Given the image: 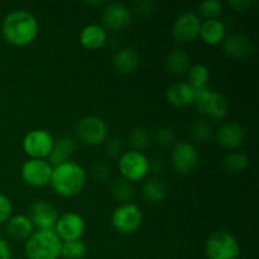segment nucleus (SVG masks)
<instances>
[{"instance_id":"393cba45","label":"nucleus","mask_w":259,"mask_h":259,"mask_svg":"<svg viewBox=\"0 0 259 259\" xmlns=\"http://www.w3.org/2000/svg\"><path fill=\"white\" fill-rule=\"evenodd\" d=\"M142 195L148 202L158 204L166 199L167 186L158 177H149L144 180L142 185Z\"/></svg>"},{"instance_id":"ddd939ff","label":"nucleus","mask_w":259,"mask_h":259,"mask_svg":"<svg viewBox=\"0 0 259 259\" xmlns=\"http://www.w3.org/2000/svg\"><path fill=\"white\" fill-rule=\"evenodd\" d=\"M201 18L194 12H185L176 18L172 25V35L181 43H190L199 38Z\"/></svg>"},{"instance_id":"412c9836","label":"nucleus","mask_w":259,"mask_h":259,"mask_svg":"<svg viewBox=\"0 0 259 259\" xmlns=\"http://www.w3.org/2000/svg\"><path fill=\"white\" fill-rule=\"evenodd\" d=\"M141 63L139 55L133 48H120L113 57L114 70L121 75H131L136 72Z\"/></svg>"},{"instance_id":"2eb2a0df","label":"nucleus","mask_w":259,"mask_h":259,"mask_svg":"<svg viewBox=\"0 0 259 259\" xmlns=\"http://www.w3.org/2000/svg\"><path fill=\"white\" fill-rule=\"evenodd\" d=\"M103 27L106 30H121L132 23V12L121 3H108L103 10Z\"/></svg>"},{"instance_id":"bb28decb","label":"nucleus","mask_w":259,"mask_h":259,"mask_svg":"<svg viewBox=\"0 0 259 259\" xmlns=\"http://www.w3.org/2000/svg\"><path fill=\"white\" fill-rule=\"evenodd\" d=\"M110 191L114 199H115L116 201L120 202V204H128V202H131L132 199L134 197L133 184L124 179L115 180V181L111 184Z\"/></svg>"},{"instance_id":"b1692460","label":"nucleus","mask_w":259,"mask_h":259,"mask_svg":"<svg viewBox=\"0 0 259 259\" xmlns=\"http://www.w3.org/2000/svg\"><path fill=\"white\" fill-rule=\"evenodd\" d=\"M191 67V57L189 53L181 48L171 51L166 58V68L171 75L182 76L186 75Z\"/></svg>"},{"instance_id":"c85d7f7f","label":"nucleus","mask_w":259,"mask_h":259,"mask_svg":"<svg viewBox=\"0 0 259 259\" xmlns=\"http://www.w3.org/2000/svg\"><path fill=\"white\" fill-rule=\"evenodd\" d=\"M88 255V245L82 239L62 242L61 255L63 259H83Z\"/></svg>"},{"instance_id":"20e7f679","label":"nucleus","mask_w":259,"mask_h":259,"mask_svg":"<svg viewBox=\"0 0 259 259\" xmlns=\"http://www.w3.org/2000/svg\"><path fill=\"white\" fill-rule=\"evenodd\" d=\"M205 255L207 259H239V242L229 230H215L205 242Z\"/></svg>"},{"instance_id":"c756f323","label":"nucleus","mask_w":259,"mask_h":259,"mask_svg":"<svg viewBox=\"0 0 259 259\" xmlns=\"http://www.w3.org/2000/svg\"><path fill=\"white\" fill-rule=\"evenodd\" d=\"M128 141L132 147V151L143 152L149 146L151 137H149L148 131L146 128H143V126H137V128L132 129V132L129 133Z\"/></svg>"},{"instance_id":"a878e982","label":"nucleus","mask_w":259,"mask_h":259,"mask_svg":"<svg viewBox=\"0 0 259 259\" xmlns=\"http://www.w3.org/2000/svg\"><path fill=\"white\" fill-rule=\"evenodd\" d=\"M187 81L186 82L194 89L195 91L202 90V89L209 88V80H210V70L205 65L201 63H196V65H191L190 70L187 71Z\"/></svg>"},{"instance_id":"1a4fd4ad","label":"nucleus","mask_w":259,"mask_h":259,"mask_svg":"<svg viewBox=\"0 0 259 259\" xmlns=\"http://www.w3.org/2000/svg\"><path fill=\"white\" fill-rule=\"evenodd\" d=\"M55 138L47 129H33L28 132L22 141L23 151L29 158L47 159L53 148Z\"/></svg>"},{"instance_id":"f8f14e48","label":"nucleus","mask_w":259,"mask_h":259,"mask_svg":"<svg viewBox=\"0 0 259 259\" xmlns=\"http://www.w3.org/2000/svg\"><path fill=\"white\" fill-rule=\"evenodd\" d=\"M85 220L78 212L67 211L58 217L55 225V233L62 242L78 240L85 233Z\"/></svg>"},{"instance_id":"9b49d317","label":"nucleus","mask_w":259,"mask_h":259,"mask_svg":"<svg viewBox=\"0 0 259 259\" xmlns=\"http://www.w3.org/2000/svg\"><path fill=\"white\" fill-rule=\"evenodd\" d=\"M171 164L177 174H191L199 164V151L190 142H177L171 152Z\"/></svg>"},{"instance_id":"58836bf2","label":"nucleus","mask_w":259,"mask_h":259,"mask_svg":"<svg viewBox=\"0 0 259 259\" xmlns=\"http://www.w3.org/2000/svg\"><path fill=\"white\" fill-rule=\"evenodd\" d=\"M0 259H12V250L3 237H0Z\"/></svg>"},{"instance_id":"5701e85b","label":"nucleus","mask_w":259,"mask_h":259,"mask_svg":"<svg viewBox=\"0 0 259 259\" xmlns=\"http://www.w3.org/2000/svg\"><path fill=\"white\" fill-rule=\"evenodd\" d=\"M199 37L209 46H218L227 37V28L219 19H207L201 23Z\"/></svg>"},{"instance_id":"4c0bfd02","label":"nucleus","mask_w":259,"mask_h":259,"mask_svg":"<svg viewBox=\"0 0 259 259\" xmlns=\"http://www.w3.org/2000/svg\"><path fill=\"white\" fill-rule=\"evenodd\" d=\"M253 2L252 0H232L229 2V5L232 8H234L238 12H243V10H247L248 8L252 7Z\"/></svg>"},{"instance_id":"4be33fe9","label":"nucleus","mask_w":259,"mask_h":259,"mask_svg":"<svg viewBox=\"0 0 259 259\" xmlns=\"http://www.w3.org/2000/svg\"><path fill=\"white\" fill-rule=\"evenodd\" d=\"M5 230L10 238L15 240H27L34 232L32 222L29 220L28 215L17 214L12 215L10 219L5 223Z\"/></svg>"},{"instance_id":"7ed1b4c3","label":"nucleus","mask_w":259,"mask_h":259,"mask_svg":"<svg viewBox=\"0 0 259 259\" xmlns=\"http://www.w3.org/2000/svg\"><path fill=\"white\" fill-rule=\"evenodd\" d=\"M62 240L55 230H34L25 240L24 253L27 259H58Z\"/></svg>"},{"instance_id":"c9c22d12","label":"nucleus","mask_w":259,"mask_h":259,"mask_svg":"<svg viewBox=\"0 0 259 259\" xmlns=\"http://www.w3.org/2000/svg\"><path fill=\"white\" fill-rule=\"evenodd\" d=\"M91 172H93L94 179L99 182H105L110 177V167L103 162H96Z\"/></svg>"},{"instance_id":"e433bc0d","label":"nucleus","mask_w":259,"mask_h":259,"mask_svg":"<svg viewBox=\"0 0 259 259\" xmlns=\"http://www.w3.org/2000/svg\"><path fill=\"white\" fill-rule=\"evenodd\" d=\"M137 13L142 17H147V15L152 14L154 10V3L151 0H142V2L136 3Z\"/></svg>"},{"instance_id":"f704fd0d","label":"nucleus","mask_w":259,"mask_h":259,"mask_svg":"<svg viewBox=\"0 0 259 259\" xmlns=\"http://www.w3.org/2000/svg\"><path fill=\"white\" fill-rule=\"evenodd\" d=\"M13 215V204L7 195L0 192V224H4Z\"/></svg>"},{"instance_id":"473e14b6","label":"nucleus","mask_w":259,"mask_h":259,"mask_svg":"<svg viewBox=\"0 0 259 259\" xmlns=\"http://www.w3.org/2000/svg\"><path fill=\"white\" fill-rule=\"evenodd\" d=\"M154 141L162 147L172 146L176 142V134L171 128L162 126V128L157 129L156 133H154Z\"/></svg>"},{"instance_id":"0eeeda50","label":"nucleus","mask_w":259,"mask_h":259,"mask_svg":"<svg viewBox=\"0 0 259 259\" xmlns=\"http://www.w3.org/2000/svg\"><path fill=\"white\" fill-rule=\"evenodd\" d=\"M76 136L86 146H99L108 139V124L104 119L96 115H88L81 118L76 124Z\"/></svg>"},{"instance_id":"6e6552de","label":"nucleus","mask_w":259,"mask_h":259,"mask_svg":"<svg viewBox=\"0 0 259 259\" xmlns=\"http://www.w3.org/2000/svg\"><path fill=\"white\" fill-rule=\"evenodd\" d=\"M143 223V212L138 205L133 202L120 204L111 214V225L120 234H133Z\"/></svg>"},{"instance_id":"ea45409f","label":"nucleus","mask_w":259,"mask_h":259,"mask_svg":"<svg viewBox=\"0 0 259 259\" xmlns=\"http://www.w3.org/2000/svg\"><path fill=\"white\" fill-rule=\"evenodd\" d=\"M86 4L89 5H96V7H100V5H106L108 3L106 2H88Z\"/></svg>"},{"instance_id":"4468645a","label":"nucleus","mask_w":259,"mask_h":259,"mask_svg":"<svg viewBox=\"0 0 259 259\" xmlns=\"http://www.w3.org/2000/svg\"><path fill=\"white\" fill-rule=\"evenodd\" d=\"M58 217L60 214L57 211V207L46 200H38L33 202L29 207V214H28L33 227L37 228V230H53Z\"/></svg>"},{"instance_id":"423d86ee","label":"nucleus","mask_w":259,"mask_h":259,"mask_svg":"<svg viewBox=\"0 0 259 259\" xmlns=\"http://www.w3.org/2000/svg\"><path fill=\"white\" fill-rule=\"evenodd\" d=\"M118 169L121 179L129 182H138L146 180L149 174V159L143 152H124L118 161Z\"/></svg>"},{"instance_id":"aec40b11","label":"nucleus","mask_w":259,"mask_h":259,"mask_svg":"<svg viewBox=\"0 0 259 259\" xmlns=\"http://www.w3.org/2000/svg\"><path fill=\"white\" fill-rule=\"evenodd\" d=\"M223 50L230 57L245 58L254 51V45L243 34H230L223 40Z\"/></svg>"},{"instance_id":"a211bd4d","label":"nucleus","mask_w":259,"mask_h":259,"mask_svg":"<svg viewBox=\"0 0 259 259\" xmlns=\"http://www.w3.org/2000/svg\"><path fill=\"white\" fill-rule=\"evenodd\" d=\"M76 139L70 136H61L57 139H55L53 148L48 156L47 161L52 167L60 166L65 162L71 161V156L76 151Z\"/></svg>"},{"instance_id":"72a5a7b5","label":"nucleus","mask_w":259,"mask_h":259,"mask_svg":"<svg viewBox=\"0 0 259 259\" xmlns=\"http://www.w3.org/2000/svg\"><path fill=\"white\" fill-rule=\"evenodd\" d=\"M105 151L106 154L111 158L120 157L124 153V143L120 138H108L105 141Z\"/></svg>"},{"instance_id":"cd10ccee","label":"nucleus","mask_w":259,"mask_h":259,"mask_svg":"<svg viewBox=\"0 0 259 259\" xmlns=\"http://www.w3.org/2000/svg\"><path fill=\"white\" fill-rule=\"evenodd\" d=\"M223 164L227 171L232 172V174H240L249 167V158L242 152L233 151L225 156Z\"/></svg>"},{"instance_id":"2f4dec72","label":"nucleus","mask_w":259,"mask_h":259,"mask_svg":"<svg viewBox=\"0 0 259 259\" xmlns=\"http://www.w3.org/2000/svg\"><path fill=\"white\" fill-rule=\"evenodd\" d=\"M223 12V4L218 0H205V2L199 4V15L200 18H205L207 19H218Z\"/></svg>"},{"instance_id":"a19ab883","label":"nucleus","mask_w":259,"mask_h":259,"mask_svg":"<svg viewBox=\"0 0 259 259\" xmlns=\"http://www.w3.org/2000/svg\"><path fill=\"white\" fill-rule=\"evenodd\" d=\"M15 259H23V258H15Z\"/></svg>"},{"instance_id":"f3484780","label":"nucleus","mask_w":259,"mask_h":259,"mask_svg":"<svg viewBox=\"0 0 259 259\" xmlns=\"http://www.w3.org/2000/svg\"><path fill=\"white\" fill-rule=\"evenodd\" d=\"M196 91L185 81L175 82L166 90V99L175 108H187L194 105Z\"/></svg>"},{"instance_id":"dca6fc26","label":"nucleus","mask_w":259,"mask_h":259,"mask_svg":"<svg viewBox=\"0 0 259 259\" xmlns=\"http://www.w3.org/2000/svg\"><path fill=\"white\" fill-rule=\"evenodd\" d=\"M245 139L244 128L239 123H227L217 132V141L220 147L228 151H237L243 146Z\"/></svg>"},{"instance_id":"f03ea898","label":"nucleus","mask_w":259,"mask_h":259,"mask_svg":"<svg viewBox=\"0 0 259 259\" xmlns=\"http://www.w3.org/2000/svg\"><path fill=\"white\" fill-rule=\"evenodd\" d=\"M88 174L80 163L73 161L65 162L53 167L50 186L61 197H75L86 186Z\"/></svg>"},{"instance_id":"7c9ffc66","label":"nucleus","mask_w":259,"mask_h":259,"mask_svg":"<svg viewBox=\"0 0 259 259\" xmlns=\"http://www.w3.org/2000/svg\"><path fill=\"white\" fill-rule=\"evenodd\" d=\"M190 136L194 141L196 142H206L212 137L214 132H212L211 125L206 123L205 120H197L190 125Z\"/></svg>"},{"instance_id":"9d476101","label":"nucleus","mask_w":259,"mask_h":259,"mask_svg":"<svg viewBox=\"0 0 259 259\" xmlns=\"http://www.w3.org/2000/svg\"><path fill=\"white\" fill-rule=\"evenodd\" d=\"M53 167L47 159L29 158L23 163L20 175L28 186L42 189L50 185Z\"/></svg>"},{"instance_id":"f257e3e1","label":"nucleus","mask_w":259,"mask_h":259,"mask_svg":"<svg viewBox=\"0 0 259 259\" xmlns=\"http://www.w3.org/2000/svg\"><path fill=\"white\" fill-rule=\"evenodd\" d=\"M39 33L37 18L28 10H13L5 15L2 23V34L8 43L25 47L35 40Z\"/></svg>"},{"instance_id":"6ab92c4d","label":"nucleus","mask_w":259,"mask_h":259,"mask_svg":"<svg viewBox=\"0 0 259 259\" xmlns=\"http://www.w3.org/2000/svg\"><path fill=\"white\" fill-rule=\"evenodd\" d=\"M106 40H108V30L101 24L96 23L88 24L80 33V43L86 50H100L105 46Z\"/></svg>"},{"instance_id":"39448f33","label":"nucleus","mask_w":259,"mask_h":259,"mask_svg":"<svg viewBox=\"0 0 259 259\" xmlns=\"http://www.w3.org/2000/svg\"><path fill=\"white\" fill-rule=\"evenodd\" d=\"M194 105L201 115L211 120H222L229 111V101L219 91L206 88L196 91Z\"/></svg>"}]
</instances>
